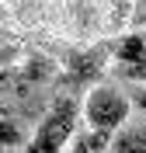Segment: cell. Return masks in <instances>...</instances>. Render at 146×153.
I'll return each instance as SVG.
<instances>
[{
    "label": "cell",
    "mask_w": 146,
    "mask_h": 153,
    "mask_svg": "<svg viewBox=\"0 0 146 153\" xmlns=\"http://www.w3.org/2000/svg\"><path fill=\"white\" fill-rule=\"evenodd\" d=\"M129 108H132V101H129L122 91H115V87H94L87 97H84V108H80V115H84V122H87V143L94 153H101L108 143H111V136L125 125L129 118Z\"/></svg>",
    "instance_id": "1"
},
{
    "label": "cell",
    "mask_w": 146,
    "mask_h": 153,
    "mask_svg": "<svg viewBox=\"0 0 146 153\" xmlns=\"http://www.w3.org/2000/svg\"><path fill=\"white\" fill-rule=\"evenodd\" d=\"M73 136H77V101L73 97H59L49 108V115L42 118V125L35 129V136L28 143V153H63Z\"/></svg>",
    "instance_id": "2"
},
{
    "label": "cell",
    "mask_w": 146,
    "mask_h": 153,
    "mask_svg": "<svg viewBox=\"0 0 146 153\" xmlns=\"http://www.w3.org/2000/svg\"><path fill=\"white\" fill-rule=\"evenodd\" d=\"M111 49H90V52H84V56H77L73 63H70V73L63 76V84H87L90 76H97L101 73V59L108 56Z\"/></svg>",
    "instance_id": "3"
},
{
    "label": "cell",
    "mask_w": 146,
    "mask_h": 153,
    "mask_svg": "<svg viewBox=\"0 0 146 153\" xmlns=\"http://www.w3.org/2000/svg\"><path fill=\"white\" fill-rule=\"evenodd\" d=\"M108 146L111 153H146V129H118Z\"/></svg>",
    "instance_id": "4"
},
{
    "label": "cell",
    "mask_w": 146,
    "mask_h": 153,
    "mask_svg": "<svg viewBox=\"0 0 146 153\" xmlns=\"http://www.w3.org/2000/svg\"><path fill=\"white\" fill-rule=\"evenodd\" d=\"M115 56H118V63H122V66L146 59V38H143V35H125V38L115 45Z\"/></svg>",
    "instance_id": "5"
},
{
    "label": "cell",
    "mask_w": 146,
    "mask_h": 153,
    "mask_svg": "<svg viewBox=\"0 0 146 153\" xmlns=\"http://www.w3.org/2000/svg\"><path fill=\"white\" fill-rule=\"evenodd\" d=\"M21 143V129L10 118H0V146H18Z\"/></svg>",
    "instance_id": "6"
},
{
    "label": "cell",
    "mask_w": 146,
    "mask_h": 153,
    "mask_svg": "<svg viewBox=\"0 0 146 153\" xmlns=\"http://www.w3.org/2000/svg\"><path fill=\"white\" fill-rule=\"evenodd\" d=\"M118 70H122V76H129V80L146 84V59H139V63H129V66H118Z\"/></svg>",
    "instance_id": "7"
},
{
    "label": "cell",
    "mask_w": 146,
    "mask_h": 153,
    "mask_svg": "<svg viewBox=\"0 0 146 153\" xmlns=\"http://www.w3.org/2000/svg\"><path fill=\"white\" fill-rule=\"evenodd\" d=\"M70 153H94V150H90V143H87V136H77V143L70 146Z\"/></svg>",
    "instance_id": "8"
},
{
    "label": "cell",
    "mask_w": 146,
    "mask_h": 153,
    "mask_svg": "<svg viewBox=\"0 0 146 153\" xmlns=\"http://www.w3.org/2000/svg\"><path fill=\"white\" fill-rule=\"evenodd\" d=\"M136 105H139V108L146 111V91H139V94H136Z\"/></svg>",
    "instance_id": "9"
}]
</instances>
